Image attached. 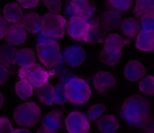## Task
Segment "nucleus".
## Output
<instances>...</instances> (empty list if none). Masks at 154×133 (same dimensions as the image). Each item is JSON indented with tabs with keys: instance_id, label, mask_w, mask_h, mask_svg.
I'll use <instances>...</instances> for the list:
<instances>
[{
	"instance_id": "obj_34",
	"label": "nucleus",
	"mask_w": 154,
	"mask_h": 133,
	"mask_svg": "<svg viewBox=\"0 0 154 133\" xmlns=\"http://www.w3.org/2000/svg\"><path fill=\"white\" fill-rule=\"evenodd\" d=\"M47 9L53 14L60 12L62 9L61 0H42Z\"/></svg>"
},
{
	"instance_id": "obj_7",
	"label": "nucleus",
	"mask_w": 154,
	"mask_h": 133,
	"mask_svg": "<svg viewBox=\"0 0 154 133\" xmlns=\"http://www.w3.org/2000/svg\"><path fill=\"white\" fill-rule=\"evenodd\" d=\"M65 125L69 133H87L90 129L88 118L78 110L71 112L65 119Z\"/></svg>"
},
{
	"instance_id": "obj_20",
	"label": "nucleus",
	"mask_w": 154,
	"mask_h": 133,
	"mask_svg": "<svg viewBox=\"0 0 154 133\" xmlns=\"http://www.w3.org/2000/svg\"><path fill=\"white\" fill-rule=\"evenodd\" d=\"M97 128L101 133H116L119 128V122L114 115L101 116L97 122Z\"/></svg>"
},
{
	"instance_id": "obj_40",
	"label": "nucleus",
	"mask_w": 154,
	"mask_h": 133,
	"mask_svg": "<svg viewBox=\"0 0 154 133\" xmlns=\"http://www.w3.org/2000/svg\"><path fill=\"white\" fill-rule=\"evenodd\" d=\"M36 40H37V44H38V45H46V44L50 43V42H53V41H56L45 36L43 32H42V30L37 33Z\"/></svg>"
},
{
	"instance_id": "obj_8",
	"label": "nucleus",
	"mask_w": 154,
	"mask_h": 133,
	"mask_svg": "<svg viewBox=\"0 0 154 133\" xmlns=\"http://www.w3.org/2000/svg\"><path fill=\"white\" fill-rule=\"evenodd\" d=\"M61 56L66 63L72 68L81 66L85 60V51L82 46L73 45L65 48L61 52Z\"/></svg>"
},
{
	"instance_id": "obj_45",
	"label": "nucleus",
	"mask_w": 154,
	"mask_h": 133,
	"mask_svg": "<svg viewBox=\"0 0 154 133\" xmlns=\"http://www.w3.org/2000/svg\"><path fill=\"white\" fill-rule=\"evenodd\" d=\"M144 133H154V132H152V131H146V132H144Z\"/></svg>"
},
{
	"instance_id": "obj_48",
	"label": "nucleus",
	"mask_w": 154,
	"mask_h": 133,
	"mask_svg": "<svg viewBox=\"0 0 154 133\" xmlns=\"http://www.w3.org/2000/svg\"></svg>"
},
{
	"instance_id": "obj_6",
	"label": "nucleus",
	"mask_w": 154,
	"mask_h": 133,
	"mask_svg": "<svg viewBox=\"0 0 154 133\" xmlns=\"http://www.w3.org/2000/svg\"><path fill=\"white\" fill-rule=\"evenodd\" d=\"M37 56L47 69L54 68L61 58L60 45L57 41H53L46 45H36Z\"/></svg>"
},
{
	"instance_id": "obj_26",
	"label": "nucleus",
	"mask_w": 154,
	"mask_h": 133,
	"mask_svg": "<svg viewBox=\"0 0 154 133\" xmlns=\"http://www.w3.org/2000/svg\"><path fill=\"white\" fill-rule=\"evenodd\" d=\"M154 11V0H136L133 13L136 18Z\"/></svg>"
},
{
	"instance_id": "obj_24",
	"label": "nucleus",
	"mask_w": 154,
	"mask_h": 133,
	"mask_svg": "<svg viewBox=\"0 0 154 133\" xmlns=\"http://www.w3.org/2000/svg\"><path fill=\"white\" fill-rule=\"evenodd\" d=\"M140 24L136 17H126L122 20L120 30L122 34L128 38H134L139 33Z\"/></svg>"
},
{
	"instance_id": "obj_32",
	"label": "nucleus",
	"mask_w": 154,
	"mask_h": 133,
	"mask_svg": "<svg viewBox=\"0 0 154 133\" xmlns=\"http://www.w3.org/2000/svg\"><path fill=\"white\" fill-rule=\"evenodd\" d=\"M140 29L146 32H154V11L140 17Z\"/></svg>"
},
{
	"instance_id": "obj_44",
	"label": "nucleus",
	"mask_w": 154,
	"mask_h": 133,
	"mask_svg": "<svg viewBox=\"0 0 154 133\" xmlns=\"http://www.w3.org/2000/svg\"><path fill=\"white\" fill-rule=\"evenodd\" d=\"M3 103H4L3 94H2V93L0 92V110L2 109V106H3Z\"/></svg>"
},
{
	"instance_id": "obj_43",
	"label": "nucleus",
	"mask_w": 154,
	"mask_h": 133,
	"mask_svg": "<svg viewBox=\"0 0 154 133\" xmlns=\"http://www.w3.org/2000/svg\"><path fill=\"white\" fill-rule=\"evenodd\" d=\"M14 133H32L29 129L27 128H17V129L14 130Z\"/></svg>"
},
{
	"instance_id": "obj_13",
	"label": "nucleus",
	"mask_w": 154,
	"mask_h": 133,
	"mask_svg": "<svg viewBox=\"0 0 154 133\" xmlns=\"http://www.w3.org/2000/svg\"><path fill=\"white\" fill-rule=\"evenodd\" d=\"M122 23V15L119 11L113 9L103 11L100 15V24L104 30L108 32L116 30Z\"/></svg>"
},
{
	"instance_id": "obj_4",
	"label": "nucleus",
	"mask_w": 154,
	"mask_h": 133,
	"mask_svg": "<svg viewBox=\"0 0 154 133\" xmlns=\"http://www.w3.org/2000/svg\"><path fill=\"white\" fill-rule=\"evenodd\" d=\"M67 21L62 15L47 13L42 17V31L48 37L57 40L64 37Z\"/></svg>"
},
{
	"instance_id": "obj_30",
	"label": "nucleus",
	"mask_w": 154,
	"mask_h": 133,
	"mask_svg": "<svg viewBox=\"0 0 154 133\" xmlns=\"http://www.w3.org/2000/svg\"><path fill=\"white\" fill-rule=\"evenodd\" d=\"M133 4V0H108V5L111 9L120 13L128 11Z\"/></svg>"
},
{
	"instance_id": "obj_28",
	"label": "nucleus",
	"mask_w": 154,
	"mask_h": 133,
	"mask_svg": "<svg viewBox=\"0 0 154 133\" xmlns=\"http://www.w3.org/2000/svg\"><path fill=\"white\" fill-rule=\"evenodd\" d=\"M122 56V51L119 52H109L106 51L104 48L100 51L99 54V60L101 63L107 66H115L121 60Z\"/></svg>"
},
{
	"instance_id": "obj_36",
	"label": "nucleus",
	"mask_w": 154,
	"mask_h": 133,
	"mask_svg": "<svg viewBox=\"0 0 154 133\" xmlns=\"http://www.w3.org/2000/svg\"><path fill=\"white\" fill-rule=\"evenodd\" d=\"M75 77H76V76L70 69H63L59 73V79L60 80V83H63L64 85Z\"/></svg>"
},
{
	"instance_id": "obj_33",
	"label": "nucleus",
	"mask_w": 154,
	"mask_h": 133,
	"mask_svg": "<svg viewBox=\"0 0 154 133\" xmlns=\"http://www.w3.org/2000/svg\"><path fill=\"white\" fill-rule=\"evenodd\" d=\"M68 101L65 91V85L63 83H59L54 86V104H65Z\"/></svg>"
},
{
	"instance_id": "obj_42",
	"label": "nucleus",
	"mask_w": 154,
	"mask_h": 133,
	"mask_svg": "<svg viewBox=\"0 0 154 133\" xmlns=\"http://www.w3.org/2000/svg\"><path fill=\"white\" fill-rule=\"evenodd\" d=\"M36 133H55V132H53V131L47 129V128H45V127L42 126V125H41V126L38 128V130H37Z\"/></svg>"
},
{
	"instance_id": "obj_2",
	"label": "nucleus",
	"mask_w": 154,
	"mask_h": 133,
	"mask_svg": "<svg viewBox=\"0 0 154 133\" xmlns=\"http://www.w3.org/2000/svg\"><path fill=\"white\" fill-rule=\"evenodd\" d=\"M13 118L16 123L20 126H33L41 120L42 110L33 101L22 103L14 109Z\"/></svg>"
},
{
	"instance_id": "obj_25",
	"label": "nucleus",
	"mask_w": 154,
	"mask_h": 133,
	"mask_svg": "<svg viewBox=\"0 0 154 133\" xmlns=\"http://www.w3.org/2000/svg\"><path fill=\"white\" fill-rule=\"evenodd\" d=\"M36 96L38 101L45 105H53L54 104V87L49 82H47L37 88Z\"/></svg>"
},
{
	"instance_id": "obj_37",
	"label": "nucleus",
	"mask_w": 154,
	"mask_h": 133,
	"mask_svg": "<svg viewBox=\"0 0 154 133\" xmlns=\"http://www.w3.org/2000/svg\"><path fill=\"white\" fill-rule=\"evenodd\" d=\"M64 14L69 20L73 18V17H78V14H77L76 8H75V5L72 4V2H68L65 5L64 7Z\"/></svg>"
},
{
	"instance_id": "obj_31",
	"label": "nucleus",
	"mask_w": 154,
	"mask_h": 133,
	"mask_svg": "<svg viewBox=\"0 0 154 133\" xmlns=\"http://www.w3.org/2000/svg\"><path fill=\"white\" fill-rule=\"evenodd\" d=\"M106 109V106L103 104H94L90 106L87 110V116L91 121L98 120L103 114Z\"/></svg>"
},
{
	"instance_id": "obj_23",
	"label": "nucleus",
	"mask_w": 154,
	"mask_h": 133,
	"mask_svg": "<svg viewBox=\"0 0 154 133\" xmlns=\"http://www.w3.org/2000/svg\"><path fill=\"white\" fill-rule=\"evenodd\" d=\"M15 63L20 67H29L35 64L36 58L35 53L29 48L17 50L15 56Z\"/></svg>"
},
{
	"instance_id": "obj_18",
	"label": "nucleus",
	"mask_w": 154,
	"mask_h": 133,
	"mask_svg": "<svg viewBox=\"0 0 154 133\" xmlns=\"http://www.w3.org/2000/svg\"><path fill=\"white\" fill-rule=\"evenodd\" d=\"M71 2L76 8L78 17H82L87 21L92 18L96 8L91 0H72Z\"/></svg>"
},
{
	"instance_id": "obj_1",
	"label": "nucleus",
	"mask_w": 154,
	"mask_h": 133,
	"mask_svg": "<svg viewBox=\"0 0 154 133\" xmlns=\"http://www.w3.org/2000/svg\"><path fill=\"white\" fill-rule=\"evenodd\" d=\"M121 111L128 122L141 124L148 120L151 115L152 107L146 97L140 94H134L124 101Z\"/></svg>"
},
{
	"instance_id": "obj_29",
	"label": "nucleus",
	"mask_w": 154,
	"mask_h": 133,
	"mask_svg": "<svg viewBox=\"0 0 154 133\" xmlns=\"http://www.w3.org/2000/svg\"><path fill=\"white\" fill-rule=\"evenodd\" d=\"M139 90L147 96L154 95V76L148 75L141 79L138 84Z\"/></svg>"
},
{
	"instance_id": "obj_21",
	"label": "nucleus",
	"mask_w": 154,
	"mask_h": 133,
	"mask_svg": "<svg viewBox=\"0 0 154 133\" xmlns=\"http://www.w3.org/2000/svg\"><path fill=\"white\" fill-rule=\"evenodd\" d=\"M23 11L20 5L16 2H9L3 8V17L6 22L20 23L23 17Z\"/></svg>"
},
{
	"instance_id": "obj_12",
	"label": "nucleus",
	"mask_w": 154,
	"mask_h": 133,
	"mask_svg": "<svg viewBox=\"0 0 154 133\" xmlns=\"http://www.w3.org/2000/svg\"><path fill=\"white\" fill-rule=\"evenodd\" d=\"M27 33L20 23H13L7 28L5 39L7 43L11 45H20L26 41Z\"/></svg>"
},
{
	"instance_id": "obj_17",
	"label": "nucleus",
	"mask_w": 154,
	"mask_h": 133,
	"mask_svg": "<svg viewBox=\"0 0 154 133\" xmlns=\"http://www.w3.org/2000/svg\"><path fill=\"white\" fill-rule=\"evenodd\" d=\"M130 44V41L123 39L118 33H110L106 36L103 42V48L109 52H119L125 45Z\"/></svg>"
},
{
	"instance_id": "obj_15",
	"label": "nucleus",
	"mask_w": 154,
	"mask_h": 133,
	"mask_svg": "<svg viewBox=\"0 0 154 133\" xmlns=\"http://www.w3.org/2000/svg\"><path fill=\"white\" fill-rule=\"evenodd\" d=\"M42 17L41 16L37 13L30 11L23 16L20 23L26 31L32 34H37L42 30Z\"/></svg>"
},
{
	"instance_id": "obj_16",
	"label": "nucleus",
	"mask_w": 154,
	"mask_h": 133,
	"mask_svg": "<svg viewBox=\"0 0 154 133\" xmlns=\"http://www.w3.org/2000/svg\"><path fill=\"white\" fill-rule=\"evenodd\" d=\"M62 110L55 109L47 113L42 119V125L47 129L57 133L62 126Z\"/></svg>"
},
{
	"instance_id": "obj_9",
	"label": "nucleus",
	"mask_w": 154,
	"mask_h": 133,
	"mask_svg": "<svg viewBox=\"0 0 154 133\" xmlns=\"http://www.w3.org/2000/svg\"><path fill=\"white\" fill-rule=\"evenodd\" d=\"M88 28L86 20L80 17H75L69 20L66 24V31L72 39L76 41H84Z\"/></svg>"
},
{
	"instance_id": "obj_41",
	"label": "nucleus",
	"mask_w": 154,
	"mask_h": 133,
	"mask_svg": "<svg viewBox=\"0 0 154 133\" xmlns=\"http://www.w3.org/2000/svg\"><path fill=\"white\" fill-rule=\"evenodd\" d=\"M8 26L6 20L4 19L3 16H2V14H0V40L2 38H5Z\"/></svg>"
},
{
	"instance_id": "obj_14",
	"label": "nucleus",
	"mask_w": 154,
	"mask_h": 133,
	"mask_svg": "<svg viewBox=\"0 0 154 133\" xmlns=\"http://www.w3.org/2000/svg\"><path fill=\"white\" fill-rule=\"evenodd\" d=\"M146 68L143 63L137 60H131L124 68V76L129 82H137L146 75Z\"/></svg>"
},
{
	"instance_id": "obj_5",
	"label": "nucleus",
	"mask_w": 154,
	"mask_h": 133,
	"mask_svg": "<svg viewBox=\"0 0 154 133\" xmlns=\"http://www.w3.org/2000/svg\"><path fill=\"white\" fill-rule=\"evenodd\" d=\"M50 72L47 71L40 64L35 63L29 67H20L18 76L20 80H26L34 88H38L48 82Z\"/></svg>"
},
{
	"instance_id": "obj_3",
	"label": "nucleus",
	"mask_w": 154,
	"mask_h": 133,
	"mask_svg": "<svg viewBox=\"0 0 154 133\" xmlns=\"http://www.w3.org/2000/svg\"><path fill=\"white\" fill-rule=\"evenodd\" d=\"M64 85L68 101L72 104L82 105L89 101L91 96V89L85 79L76 76Z\"/></svg>"
},
{
	"instance_id": "obj_47",
	"label": "nucleus",
	"mask_w": 154,
	"mask_h": 133,
	"mask_svg": "<svg viewBox=\"0 0 154 133\" xmlns=\"http://www.w3.org/2000/svg\"><path fill=\"white\" fill-rule=\"evenodd\" d=\"M153 52H154V50H153Z\"/></svg>"
},
{
	"instance_id": "obj_39",
	"label": "nucleus",
	"mask_w": 154,
	"mask_h": 133,
	"mask_svg": "<svg viewBox=\"0 0 154 133\" xmlns=\"http://www.w3.org/2000/svg\"><path fill=\"white\" fill-rule=\"evenodd\" d=\"M40 0H17L20 7H23L26 9L34 8L38 5Z\"/></svg>"
},
{
	"instance_id": "obj_46",
	"label": "nucleus",
	"mask_w": 154,
	"mask_h": 133,
	"mask_svg": "<svg viewBox=\"0 0 154 133\" xmlns=\"http://www.w3.org/2000/svg\"><path fill=\"white\" fill-rule=\"evenodd\" d=\"M66 1H69V0H66Z\"/></svg>"
},
{
	"instance_id": "obj_27",
	"label": "nucleus",
	"mask_w": 154,
	"mask_h": 133,
	"mask_svg": "<svg viewBox=\"0 0 154 133\" xmlns=\"http://www.w3.org/2000/svg\"><path fill=\"white\" fill-rule=\"evenodd\" d=\"M15 92L22 100H26L32 96L34 88L26 80H19L15 84Z\"/></svg>"
},
{
	"instance_id": "obj_11",
	"label": "nucleus",
	"mask_w": 154,
	"mask_h": 133,
	"mask_svg": "<svg viewBox=\"0 0 154 133\" xmlns=\"http://www.w3.org/2000/svg\"><path fill=\"white\" fill-rule=\"evenodd\" d=\"M116 83V78L109 71H100L93 76V85L99 94L109 91L115 86Z\"/></svg>"
},
{
	"instance_id": "obj_38",
	"label": "nucleus",
	"mask_w": 154,
	"mask_h": 133,
	"mask_svg": "<svg viewBox=\"0 0 154 133\" xmlns=\"http://www.w3.org/2000/svg\"><path fill=\"white\" fill-rule=\"evenodd\" d=\"M11 72L3 65L0 64V85H4L9 78Z\"/></svg>"
},
{
	"instance_id": "obj_35",
	"label": "nucleus",
	"mask_w": 154,
	"mask_h": 133,
	"mask_svg": "<svg viewBox=\"0 0 154 133\" xmlns=\"http://www.w3.org/2000/svg\"><path fill=\"white\" fill-rule=\"evenodd\" d=\"M14 130L8 117H0V133H14Z\"/></svg>"
},
{
	"instance_id": "obj_22",
	"label": "nucleus",
	"mask_w": 154,
	"mask_h": 133,
	"mask_svg": "<svg viewBox=\"0 0 154 133\" xmlns=\"http://www.w3.org/2000/svg\"><path fill=\"white\" fill-rule=\"evenodd\" d=\"M135 47L142 51H153L154 32L140 30L136 39Z\"/></svg>"
},
{
	"instance_id": "obj_10",
	"label": "nucleus",
	"mask_w": 154,
	"mask_h": 133,
	"mask_svg": "<svg viewBox=\"0 0 154 133\" xmlns=\"http://www.w3.org/2000/svg\"><path fill=\"white\" fill-rule=\"evenodd\" d=\"M88 28L84 42L88 43H103L106 38V31L100 24V16L88 20Z\"/></svg>"
},
{
	"instance_id": "obj_19",
	"label": "nucleus",
	"mask_w": 154,
	"mask_h": 133,
	"mask_svg": "<svg viewBox=\"0 0 154 133\" xmlns=\"http://www.w3.org/2000/svg\"><path fill=\"white\" fill-rule=\"evenodd\" d=\"M17 49L9 44L0 45V64L6 68H12L16 64L15 56Z\"/></svg>"
}]
</instances>
